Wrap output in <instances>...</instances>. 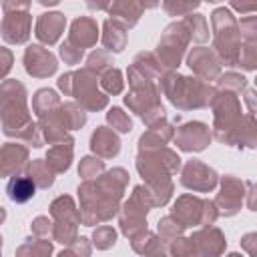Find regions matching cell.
I'll use <instances>...</instances> for the list:
<instances>
[{
    "label": "cell",
    "instance_id": "obj_39",
    "mask_svg": "<svg viewBox=\"0 0 257 257\" xmlns=\"http://www.w3.org/2000/svg\"><path fill=\"white\" fill-rule=\"evenodd\" d=\"M239 32L245 40H257V16H245L239 22Z\"/></svg>",
    "mask_w": 257,
    "mask_h": 257
},
{
    "label": "cell",
    "instance_id": "obj_44",
    "mask_svg": "<svg viewBox=\"0 0 257 257\" xmlns=\"http://www.w3.org/2000/svg\"><path fill=\"white\" fill-rule=\"evenodd\" d=\"M245 102H247L249 110H251L253 114H257V88H255V90H247V92H245Z\"/></svg>",
    "mask_w": 257,
    "mask_h": 257
},
{
    "label": "cell",
    "instance_id": "obj_3",
    "mask_svg": "<svg viewBox=\"0 0 257 257\" xmlns=\"http://www.w3.org/2000/svg\"><path fill=\"white\" fill-rule=\"evenodd\" d=\"M161 90L181 110L209 106L215 96V90L205 84L203 78L179 76L175 72H167L165 76H161Z\"/></svg>",
    "mask_w": 257,
    "mask_h": 257
},
{
    "label": "cell",
    "instance_id": "obj_4",
    "mask_svg": "<svg viewBox=\"0 0 257 257\" xmlns=\"http://www.w3.org/2000/svg\"><path fill=\"white\" fill-rule=\"evenodd\" d=\"M94 72H90L88 68H82L78 72H66L58 78V86L64 94L74 96L82 108L86 110H100L106 106L108 96L104 92H100L98 82H96Z\"/></svg>",
    "mask_w": 257,
    "mask_h": 257
},
{
    "label": "cell",
    "instance_id": "obj_43",
    "mask_svg": "<svg viewBox=\"0 0 257 257\" xmlns=\"http://www.w3.org/2000/svg\"><path fill=\"white\" fill-rule=\"evenodd\" d=\"M241 241H243V247H245L247 253L257 255V233H249V235H245Z\"/></svg>",
    "mask_w": 257,
    "mask_h": 257
},
{
    "label": "cell",
    "instance_id": "obj_24",
    "mask_svg": "<svg viewBox=\"0 0 257 257\" xmlns=\"http://www.w3.org/2000/svg\"><path fill=\"white\" fill-rule=\"evenodd\" d=\"M72 161V143H60V145H52L48 155H46V163L52 167L54 173H62L70 167Z\"/></svg>",
    "mask_w": 257,
    "mask_h": 257
},
{
    "label": "cell",
    "instance_id": "obj_9",
    "mask_svg": "<svg viewBox=\"0 0 257 257\" xmlns=\"http://www.w3.org/2000/svg\"><path fill=\"white\" fill-rule=\"evenodd\" d=\"M189 40H191V34H189V30H187L183 20L171 24L165 30V34L161 36L159 46H157L159 62L165 68H177L181 58H183V52H185Z\"/></svg>",
    "mask_w": 257,
    "mask_h": 257
},
{
    "label": "cell",
    "instance_id": "obj_5",
    "mask_svg": "<svg viewBox=\"0 0 257 257\" xmlns=\"http://www.w3.org/2000/svg\"><path fill=\"white\" fill-rule=\"evenodd\" d=\"M211 24L215 32V52L225 66H237L241 52V32L239 22L225 8H219L211 14Z\"/></svg>",
    "mask_w": 257,
    "mask_h": 257
},
{
    "label": "cell",
    "instance_id": "obj_14",
    "mask_svg": "<svg viewBox=\"0 0 257 257\" xmlns=\"http://www.w3.org/2000/svg\"><path fill=\"white\" fill-rule=\"evenodd\" d=\"M175 143L183 151H203L211 143V131L203 122H187L177 131Z\"/></svg>",
    "mask_w": 257,
    "mask_h": 257
},
{
    "label": "cell",
    "instance_id": "obj_11",
    "mask_svg": "<svg viewBox=\"0 0 257 257\" xmlns=\"http://www.w3.org/2000/svg\"><path fill=\"white\" fill-rule=\"evenodd\" d=\"M245 187H247L245 181H241V179H237V177H233V175H227V177L223 179L221 193L217 195V201H215L219 213H223V215H227V217H229V215H235V213L241 209L243 197H245V193H247Z\"/></svg>",
    "mask_w": 257,
    "mask_h": 257
},
{
    "label": "cell",
    "instance_id": "obj_32",
    "mask_svg": "<svg viewBox=\"0 0 257 257\" xmlns=\"http://www.w3.org/2000/svg\"><path fill=\"white\" fill-rule=\"evenodd\" d=\"M100 86L104 88V92H106V94H118V92L122 90V86H124L120 72H118L116 68L106 70V72L100 76Z\"/></svg>",
    "mask_w": 257,
    "mask_h": 257
},
{
    "label": "cell",
    "instance_id": "obj_27",
    "mask_svg": "<svg viewBox=\"0 0 257 257\" xmlns=\"http://www.w3.org/2000/svg\"><path fill=\"white\" fill-rule=\"evenodd\" d=\"M56 106H60V98L54 90L50 88H42L38 90L34 96H32V110L36 112V116L44 114V112H50L54 110Z\"/></svg>",
    "mask_w": 257,
    "mask_h": 257
},
{
    "label": "cell",
    "instance_id": "obj_18",
    "mask_svg": "<svg viewBox=\"0 0 257 257\" xmlns=\"http://www.w3.org/2000/svg\"><path fill=\"white\" fill-rule=\"evenodd\" d=\"M96 38H98V26L92 18L88 16H80L72 22V28H70V34L66 40H70L72 44H76L78 48H90L96 44Z\"/></svg>",
    "mask_w": 257,
    "mask_h": 257
},
{
    "label": "cell",
    "instance_id": "obj_1",
    "mask_svg": "<svg viewBox=\"0 0 257 257\" xmlns=\"http://www.w3.org/2000/svg\"><path fill=\"white\" fill-rule=\"evenodd\" d=\"M126 183H128V175L124 169H112L102 177L84 181L78 187L82 223L94 225L116 215L118 201L122 197Z\"/></svg>",
    "mask_w": 257,
    "mask_h": 257
},
{
    "label": "cell",
    "instance_id": "obj_12",
    "mask_svg": "<svg viewBox=\"0 0 257 257\" xmlns=\"http://www.w3.org/2000/svg\"><path fill=\"white\" fill-rule=\"evenodd\" d=\"M30 26H32V16L26 10L6 12L2 20V36L10 44H22L30 36Z\"/></svg>",
    "mask_w": 257,
    "mask_h": 257
},
{
    "label": "cell",
    "instance_id": "obj_42",
    "mask_svg": "<svg viewBox=\"0 0 257 257\" xmlns=\"http://www.w3.org/2000/svg\"><path fill=\"white\" fill-rule=\"evenodd\" d=\"M50 251H52V247H50V243H46V241H36L30 249H28V247H20V249H18V253H32V255L50 253Z\"/></svg>",
    "mask_w": 257,
    "mask_h": 257
},
{
    "label": "cell",
    "instance_id": "obj_19",
    "mask_svg": "<svg viewBox=\"0 0 257 257\" xmlns=\"http://www.w3.org/2000/svg\"><path fill=\"white\" fill-rule=\"evenodd\" d=\"M90 149L92 153H96L98 157L102 159H110V157H116L118 151H120V141L118 137L114 135L112 128H106V126H98L92 137H90Z\"/></svg>",
    "mask_w": 257,
    "mask_h": 257
},
{
    "label": "cell",
    "instance_id": "obj_47",
    "mask_svg": "<svg viewBox=\"0 0 257 257\" xmlns=\"http://www.w3.org/2000/svg\"><path fill=\"white\" fill-rule=\"evenodd\" d=\"M143 4V8H157L159 6V0H139Z\"/></svg>",
    "mask_w": 257,
    "mask_h": 257
},
{
    "label": "cell",
    "instance_id": "obj_23",
    "mask_svg": "<svg viewBox=\"0 0 257 257\" xmlns=\"http://www.w3.org/2000/svg\"><path fill=\"white\" fill-rule=\"evenodd\" d=\"M126 28L116 22V20H106L104 22V36H102V42L106 46V50H112V52H120L126 44Z\"/></svg>",
    "mask_w": 257,
    "mask_h": 257
},
{
    "label": "cell",
    "instance_id": "obj_50",
    "mask_svg": "<svg viewBox=\"0 0 257 257\" xmlns=\"http://www.w3.org/2000/svg\"><path fill=\"white\" fill-rule=\"evenodd\" d=\"M255 84H257V80H255Z\"/></svg>",
    "mask_w": 257,
    "mask_h": 257
},
{
    "label": "cell",
    "instance_id": "obj_15",
    "mask_svg": "<svg viewBox=\"0 0 257 257\" xmlns=\"http://www.w3.org/2000/svg\"><path fill=\"white\" fill-rule=\"evenodd\" d=\"M187 64H189V68L197 74V76H201L203 80H213V78H217L219 76V60H217V56L209 50V48H193V52L189 54V58H187Z\"/></svg>",
    "mask_w": 257,
    "mask_h": 257
},
{
    "label": "cell",
    "instance_id": "obj_48",
    "mask_svg": "<svg viewBox=\"0 0 257 257\" xmlns=\"http://www.w3.org/2000/svg\"><path fill=\"white\" fill-rule=\"evenodd\" d=\"M42 6H54V4H58L60 0H38Z\"/></svg>",
    "mask_w": 257,
    "mask_h": 257
},
{
    "label": "cell",
    "instance_id": "obj_41",
    "mask_svg": "<svg viewBox=\"0 0 257 257\" xmlns=\"http://www.w3.org/2000/svg\"><path fill=\"white\" fill-rule=\"evenodd\" d=\"M231 6L241 14L257 12V0H231Z\"/></svg>",
    "mask_w": 257,
    "mask_h": 257
},
{
    "label": "cell",
    "instance_id": "obj_46",
    "mask_svg": "<svg viewBox=\"0 0 257 257\" xmlns=\"http://www.w3.org/2000/svg\"><path fill=\"white\" fill-rule=\"evenodd\" d=\"M86 6L90 10H106L108 0H86Z\"/></svg>",
    "mask_w": 257,
    "mask_h": 257
},
{
    "label": "cell",
    "instance_id": "obj_45",
    "mask_svg": "<svg viewBox=\"0 0 257 257\" xmlns=\"http://www.w3.org/2000/svg\"><path fill=\"white\" fill-rule=\"evenodd\" d=\"M247 205L251 211H257V185H251V189L247 191Z\"/></svg>",
    "mask_w": 257,
    "mask_h": 257
},
{
    "label": "cell",
    "instance_id": "obj_35",
    "mask_svg": "<svg viewBox=\"0 0 257 257\" xmlns=\"http://www.w3.org/2000/svg\"><path fill=\"white\" fill-rule=\"evenodd\" d=\"M106 118H108V122L112 124V128H116L118 133H128V131L133 128V122H131L128 114L122 112L120 108H110L108 114H106Z\"/></svg>",
    "mask_w": 257,
    "mask_h": 257
},
{
    "label": "cell",
    "instance_id": "obj_49",
    "mask_svg": "<svg viewBox=\"0 0 257 257\" xmlns=\"http://www.w3.org/2000/svg\"><path fill=\"white\" fill-rule=\"evenodd\" d=\"M207 2H221V0H207Z\"/></svg>",
    "mask_w": 257,
    "mask_h": 257
},
{
    "label": "cell",
    "instance_id": "obj_20",
    "mask_svg": "<svg viewBox=\"0 0 257 257\" xmlns=\"http://www.w3.org/2000/svg\"><path fill=\"white\" fill-rule=\"evenodd\" d=\"M28 161V149L18 143H6L2 147V173L4 177H14Z\"/></svg>",
    "mask_w": 257,
    "mask_h": 257
},
{
    "label": "cell",
    "instance_id": "obj_22",
    "mask_svg": "<svg viewBox=\"0 0 257 257\" xmlns=\"http://www.w3.org/2000/svg\"><path fill=\"white\" fill-rule=\"evenodd\" d=\"M50 215L54 217V223H80V211H76L74 203L70 197H58L52 205H50Z\"/></svg>",
    "mask_w": 257,
    "mask_h": 257
},
{
    "label": "cell",
    "instance_id": "obj_6",
    "mask_svg": "<svg viewBox=\"0 0 257 257\" xmlns=\"http://www.w3.org/2000/svg\"><path fill=\"white\" fill-rule=\"evenodd\" d=\"M219 211L213 201H203L195 195H183L177 199L171 217L181 227H195V225H213Z\"/></svg>",
    "mask_w": 257,
    "mask_h": 257
},
{
    "label": "cell",
    "instance_id": "obj_31",
    "mask_svg": "<svg viewBox=\"0 0 257 257\" xmlns=\"http://www.w3.org/2000/svg\"><path fill=\"white\" fill-rule=\"evenodd\" d=\"M86 68H88L90 72L102 76L106 70L112 68V60H110V56H108L106 52H102V50H94V52L88 56V60H86Z\"/></svg>",
    "mask_w": 257,
    "mask_h": 257
},
{
    "label": "cell",
    "instance_id": "obj_21",
    "mask_svg": "<svg viewBox=\"0 0 257 257\" xmlns=\"http://www.w3.org/2000/svg\"><path fill=\"white\" fill-rule=\"evenodd\" d=\"M34 191H36V183L28 175H14V177H10V181L6 185L8 199L14 201V203L30 201L34 197Z\"/></svg>",
    "mask_w": 257,
    "mask_h": 257
},
{
    "label": "cell",
    "instance_id": "obj_16",
    "mask_svg": "<svg viewBox=\"0 0 257 257\" xmlns=\"http://www.w3.org/2000/svg\"><path fill=\"white\" fill-rule=\"evenodd\" d=\"M227 145L255 149L257 147V118L253 114H241L239 122L235 124V128L229 135Z\"/></svg>",
    "mask_w": 257,
    "mask_h": 257
},
{
    "label": "cell",
    "instance_id": "obj_28",
    "mask_svg": "<svg viewBox=\"0 0 257 257\" xmlns=\"http://www.w3.org/2000/svg\"><path fill=\"white\" fill-rule=\"evenodd\" d=\"M189 34H191V40L195 42H205L209 38V26H207V20L201 16V14H189L183 18Z\"/></svg>",
    "mask_w": 257,
    "mask_h": 257
},
{
    "label": "cell",
    "instance_id": "obj_37",
    "mask_svg": "<svg viewBox=\"0 0 257 257\" xmlns=\"http://www.w3.org/2000/svg\"><path fill=\"white\" fill-rule=\"evenodd\" d=\"M60 56L66 64H78L80 58H82V48H78L70 40H64L62 46H60Z\"/></svg>",
    "mask_w": 257,
    "mask_h": 257
},
{
    "label": "cell",
    "instance_id": "obj_26",
    "mask_svg": "<svg viewBox=\"0 0 257 257\" xmlns=\"http://www.w3.org/2000/svg\"><path fill=\"white\" fill-rule=\"evenodd\" d=\"M58 112H60V118H62V122L68 131L80 128L86 122V114H84L82 106H78L74 102H62L58 106Z\"/></svg>",
    "mask_w": 257,
    "mask_h": 257
},
{
    "label": "cell",
    "instance_id": "obj_10",
    "mask_svg": "<svg viewBox=\"0 0 257 257\" xmlns=\"http://www.w3.org/2000/svg\"><path fill=\"white\" fill-rule=\"evenodd\" d=\"M181 183L191 189V191H197V193H209L215 189L217 185V173L207 167L205 163L201 161H189L185 167H183V173H181Z\"/></svg>",
    "mask_w": 257,
    "mask_h": 257
},
{
    "label": "cell",
    "instance_id": "obj_25",
    "mask_svg": "<svg viewBox=\"0 0 257 257\" xmlns=\"http://www.w3.org/2000/svg\"><path fill=\"white\" fill-rule=\"evenodd\" d=\"M26 175L32 177V181L36 183L38 189H48L54 183V171L42 159H34L32 163H28L26 165Z\"/></svg>",
    "mask_w": 257,
    "mask_h": 257
},
{
    "label": "cell",
    "instance_id": "obj_8",
    "mask_svg": "<svg viewBox=\"0 0 257 257\" xmlns=\"http://www.w3.org/2000/svg\"><path fill=\"white\" fill-rule=\"evenodd\" d=\"M211 106L215 110V124H213L215 137L221 143L227 145L231 131L235 128V124L241 118V102H239V98L231 90H225L223 88V92H219V94L213 96Z\"/></svg>",
    "mask_w": 257,
    "mask_h": 257
},
{
    "label": "cell",
    "instance_id": "obj_2",
    "mask_svg": "<svg viewBox=\"0 0 257 257\" xmlns=\"http://www.w3.org/2000/svg\"><path fill=\"white\" fill-rule=\"evenodd\" d=\"M2 126L8 137L26 141L30 147H40L42 139L26 108V88L18 80L2 84Z\"/></svg>",
    "mask_w": 257,
    "mask_h": 257
},
{
    "label": "cell",
    "instance_id": "obj_17",
    "mask_svg": "<svg viewBox=\"0 0 257 257\" xmlns=\"http://www.w3.org/2000/svg\"><path fill=\"white\" fill-rule=\"evenodd\" d=\"M66 18L60 12H48V14H40V18L36 20V38L44 44H54L62 30H64Z\"/></svg>",
    "mask_w": 257,
    "mask_h": 257
},
{
    "label": "cell",
    "instance_id": "obj_36",
    "mask_svg": "<svg viewBox=\"0 0 257 257\" xmlns=\"http://www.w3.org/2000/svg\"><path fill=\"white\" fill-rule=\"evenodd\" d=\"M114 239H116V233L110 225H100L96 227L94 231V245L98 249H108L110 245H114Z\"/></svg>",
    "mask_w": 257,
    "mask_h": 257
},
{
    "label": "cell",
    "instance_id": "obj_40",
    "mask_svg": "<svg viewBox=\"0 0 257 257\" xmlns=\"http://www.w3.org/2000/svg\"><path fill=\"white\" fill-rule=\"evenodd\" d=\"M52 227H54V223H50L48 217H38L32 223V231L36 235H48V233H52Z\"/></svg>",
    "mask_w": 257,
    "mask_h": 257
},
{
    "label": "cell",
    "instance_id": "obj_33",
    "mask_svg": "<svg viewBox=\"0 0 257 257\" xmlns=\"http://www.w3.org/2000/svg\"><path fill=\"white\" fill-rule=\"evenodd\" d=\"M102 171H104V163H102L100 159H92V157H84V159L80 161V167H78V173H80V177H82L84 181L100 177Z\"/></svg>",
    "mask_w": 257,
    "mask_h": 257
},
{
    "label": "cell",
    "instance_id": "obj_30",
    "mask_svg": "<svg viewBox=\"0 0 257 257\" xmlns=\"http://www.w3.org/2000/svg\"><path fill=\"white\" fill-rule=\"evenodd\" d=\"M199 2L201 0H165L163 8L169 16H187L199 6Z\"/></svg>",
    "mask_w": 257,
    "mask_h": 257
},
{
    "label": "cell",
    "instance_id": "obj_29",
    "mask_svg": "<svg viewBox=\"0 0 257 257\" xmlns=\"http://www.w3.org/2000/svg\"><path fill=\"white\" fill-rule=\"evenodd\" d=\"M237 66H241L245 70H255L257 68V40H245V44L239 52Z\"/></svg>",
    "mask_w": 257,
    "mask_h": 257
},
{
    "label": "cell",
    "instance_id": "obj_38",
    "mask_svg": "<svg viewBox=\"0 0 257 257\" xmlns=\"http://www.w3.org/2000/svg\"><path fill=\"white\" fill-rule=\"evenodd\" d=\"M245 78L241 76V74H237V72H227V74H223L221 78H219V86L221 88H225V90H235V92H239V90H243L245 88Z\"/></svg>",
    "mask_w": 257,
    "mask_h": 257
},
{
    "label": "cell",
    "instance_id": "obj_13",
    "mask_svg": "<svg viewBox=\"0 0 257 257\" xmlns=\"http://www.w3.org/2000/svg\"><path fill=\"white\" fill-rule=\"evenodd\" d=\"M56 58L50 54V50H46L44 46H28L24 52V68L28 74L36 76V78H46L50 74L56 72Z\"/></svg>",
    "mask_w": 257,
    "mask_h": 257
},
{
    "label": "cell",
    "instance_id": "obj_34",
    "mask_svg": "<svg viewBox=\"0 0 257 257\" xmlns=\"http://www.w3.org/2000/svg\"><path fill=\"white\" fill-rule=\"evenodd\" d=\"M181 229H183V227H181L171 215L159 221V235H161V241H165V243H173V241H177Z\"/></svg>",
    "mask_w": 257,
    "mask_h": 257
},
{
    "label": "cell",
    "instance_id": "obj_7",
    "mask_svg": "<svg viewBox=\"0 0 257 257\" xmlns=\"http://www.w3.org/2000/svg\"><path fill=\"white\" fill-rule=\"evenodd\" d=\"M153 197L149 189L137 187L131 195V199L124 203L120 213V229L126 237H137L147 231V213L153 207Z\"/></svg>",
    "mask_w": 257,
    "mask_h": 257
}]
</instances>
